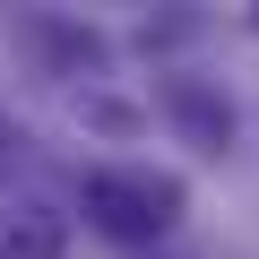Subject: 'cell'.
<instances>
[{
  "label": "cell",
  "mask_w": 259,
  "mask_h": 259,
  "mask_svg": "<svg viewBox=\"0 0 259 259\" xmlns=\"http://www.w3.org/2000/svg\"><path fill=\"white\" fill-rule=\"evenodd\" d=\"M61 250H69V233H61L52 207H18L0 225V259H61Z\"/></svg>",
  "instance_id": "3957f363"
},
{
  "label": "cell",
  "mask_w": 259,
  "mask_h": 259,
  "mask_svg": "<svg viewBox=\"0 0 259 259\" xmlns=\"http://www.w3.org/2000/svg\"><path fill=\"white\" fill-rule=\"evenodd\" d=\"M87 216L112 242H156L182 216V182L173 173H87Z\"/></svg>",
  "instance_id": "6da1fadb"
},
{
  "label": "cell",
  "mask_w": 259,
  "mask_h": 259,
  "mask_svg": "<svg viewBox=\"0 0 259 259\" xmlns=\"http://www.w3.org/2000/svg\"><path fill=\"white\" fill-rule=\"evenodd\" d=\"M18 156H26V130H18V121H9V112H0V173H9V164H18Z\"/></svg>",
  "instance_id": "277c9868"
},
{
  "label": "cell",
  "mask_w": 259,
  "mask_h": 259,
  "mask_svg": "<svg viewBox=\"0 0 259 259\" xmlns=\"http://www.w3.org/2000/svg\"><path fill=\"white\" fill-rule=\"evenodd\" d=\"M164 112L182 121V139H190V147L225 156V139H233V112H225V104H216L199 78H173V87H164Z\"/></svg>",
  "instance_id": "7a4b0ae2"
},
{
  "label": "cell",
  "mask_w": 259,
  "mask_h": 259,
  "mask_svg": "<svg viewBox=\"0 0 259 259\" xmlns=\"http://www.w3.org/2000/svg\"><path fill=\"white\" fill-rule=\"evenodd\" d=\"M250 26H259V9H250Z\"/></svg>",
  "instance_id": "5b68a950"
}]
</instances>
